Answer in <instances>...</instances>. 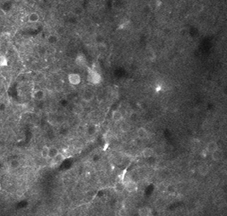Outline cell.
I'll list each match as a JSON object with an SVG mask.
<instances>
[{"label":"cell","mask_w":227,"mask_h":216,"mask_svg":"<svg viewBox=\"0 0 227 216\" xmlns=\"http://www.w3.org/2000/svg\"><path fill=\"white\" fill-rule=\"evenodd\" d=\"M88 75H87V80L90 83L97 85L99 84L102 82V76L99 72H97L96 70L88 68Z\"/></svg>","instance_id":"6da1fadb"},{"label":"cell","mask_w":227,"mask_h":216,"mask_svg":"<svg viewBox=\"0 0 227 216\" xmlns=\"http://www.w3.org/2000/svg\"><path fill=\"white\" fill-rule=\"evenodd\" d=\"M124 185H125V189L128 191V192H135L138 189L137 184L136 182H134L132 180H126L124 181Z\"/></svg>","instance_id":"7a4b0ae2"},{"label":"cell","mask_w":227,"mask_h":216,"mask_svg":"<svg viewBox=\"0 0 227 216\" xmlns=\"http://www.w3.org/2000/svg\"><path fill=\"white\" fill-rule=\"evenodd\" d=\"M67 78H68L69 83L72 84V85H78L81 82V78L77 73H71V74H69L68 77H67Z\"/></svg>","instance_id":"3957f363"},{"label":"cell","mask_w":227,"mask_h":216,"mask_svg":"<svg viewBox=\"0 0 227 216\" xmlns=\"http://www.w3.org/2000/svg\"><path fill=\"white\" fill-rule=\"evenodd\" d=\"M144 56L146 58L147 60L149 61H154L156 58V54L154 50L152 49H147L145 50V53H144Z\"/></svg>","instance_id":"277c9868"},{"label":"cell","mask_w":227,"mask_h":216,"mask_svg":"<svg viewBox=\"0 0 227 216\" xmlns=\"http://www.w3.org/2000/svg\"><path fill=\"white\" fill-rule=\"evenodd\" d=\"M75 63L79 66H86V58L83 54H78L75 58Z\"/></svg>","instance_id":"5b68a950"},{"label":"cell","mask_w":227,"mask_h":216,"mask_svg":"<svg viewBox=\"0 0 227 216\" xmlns=\"http://www.w3.org/2000/svg\"><path fill=\"white\" fill-rule=\"evenodd\" d=\"M33 97L37 101H43L45 97V94L42 89H36L33 93Z\"/></svg>","instance_id":"8992f818"},{"label":"cell","mask_w":227,"mask_h":216,"mask_svg":"<svg viewBox=\"0 0 227 216\" xmlns=\"http://www.w3.org/2000/svg\"><path fill=\"white\" fill-rule=\"evenodd\" d=\"M211 157H212V159L214 161H220L224 157V153L221 150H219L218 148L216 151L211 153Z\"/></svg>","instance_id":"52a82bcc"},{"label":"cell","mask_w":227,"mask_h":216,"mask_svg":"<svg viewBox=\"0 0 227 216\" xmlns=\"http://www.w3.org/2000/svg\"><path fill=\"white\" fill-rule=\"evenodd\" d=\"M94 98V94L91 91H85L82 95V100L85 102H91Z\"/></svg>","instance_id":"ba28073f"},{"label":"cell","mask_w":227,"mask_h":216,"mask_svg":"<svg viewBox=\"0 0 227 216\" xmlns=\"http://www.w3.org/2000/svg\"><path fill=\"white\" fill-rule=\"evenodd\" d=\"M148 131L144 128H139L137 131V135L140 140H144L148 137Z\"/></svg>","instance_id":"9c48e42d"},{"label":"cell","mask_w":227,"mask_h":216,"mask_svg":"<svg viewBox=\"0 0 227 216\" xmlns=\"http://www.w3.org/2000/svg\"><path fill=\"white\" fill-rule=\"evenodd\" d=\"M138 215L141 216H150L152 215V210L149 207H142L138 210Z\"/></svg>","instance_id":"30bf717a"},{"label":"cell","mask_w":227,"mask_h":216,"mask_svg":"<svg viewBox=\"0 0 227 216\" xmlns=\"http://www.w3.org/2000/svg\"><path fill=\"white\" fill-rule=\"evenodd\" d=\"M198 172L202 176L207 175L208 174V172H209V167H208V165H207V164H202V165H200L199 168H198Z\"/></svg>","instance_id":"8fae6325"},{"label":"cell","mask_w":227,"mask_h":216,"mask_svg":"<svg viewBox=\"0 0 227 216\" xmlns=\"http://www.w3.org/2000/svg\"><path fill=\"white\" fill-rule=\"evenodd\" d=\"M142 155L144 158H151L153 155H154V150L152 148H150V147H146L143 150L142 152Z\"/></svg>","instance_id":"7c38bea8"},{"label":"cell","mask_w":227,"mask_h":216,"mask_svg":"<svg viewBox=\"0 0 227 216\" xmlns=\"http://www.w3.org/2000/svg\"><path fill=\"white\" fill-rule=\"evenodd\" d=\"M206 149H207L208 152L211 154L212 152H214V151H216V150L218 149V144H217L215 141H210V142L208 144Z\"/></svg>","instance_id":"4fadbf2b"},{"label":"cell","mask_w":227,"mask_h":216,"mask_svg":"<svg viewBox=\"0 0 227 216\" xmlns=\"http://www.w3.org/2000/svg\"><path fill=\"white\" fill-rule=\"evenodd\" d=\"M39 21V15L36 12H33L28 15V21L31 23H36Z\"/></svg>","instance_id":"5bb4252c"},{"label":"cell","mask_w":227,"mask_h":216,"mask_svg":"<svg viewBox=\"0 0 227 216\" xmlns=\"http://www.w3.org/2000/svg\"><path fill=\"white\" fill-rule=\"evenodd\" d=\"M112 118L114 122H120L123 119V115L120 111H114L112 113Z\"/></svg>","instance_id":"9a60e30c"},{"label":"cell","mask_w":227,"mask_h":216,"mask_svg":"<svg viewBox=\"0 0 227 216\" xmlns=\"http://www.w3.org/2000/svg\"><path fill=\"white\" fill-rule=\"evenodd\" d=\"M203 9H204V6H203V4L201 3H195V4L193 5V7H192V10H193L194 13H196V14H199V13L202 12Z\"/></svg>","instance_id":"2e32d148"},{"label":"cell","mask_w":227,"mask_h":216,"mask_svg":"<svg viewBox=\"0 0 227 216\" xmlns=\"http://www.w3.org/2000/svg\"><path fill=\"white\" fill-rule=\"evenodd\" d=\"M47 42L49 44H51V45H54L56 44L57 42H58V37L56 34H50L48 37H47Z\"/></svg>","instance_id":"e0dca14e"},{"label":"cell","mask_w":227,"mask_h":216,"mask_svg":"<svg viewBox=\"0 0 227 216\" xmlns=\"http://www.w3.org/2000/svg\"><path fill=\"white\" fill-rule=\"evenodd\" d=\"M120 131L123 132V133H127L130 129H131V125L129 123L127 122H123L120 123Z\"/></svg>","instance_id":"ac0fdd59"},{"label":"cell","mask_w":227,"mask_h":216,"mask_svg":"<svg viewBox=\"0 0 227 216\" xmlns=\"http://www.w3.org/2000/svg\"><path fill=\"white\" fill-rule=\"evenodd\" d=\"M59 153V151L57 147H50L49 148V158L51 159H53L57 154Z\"/></svg>","instance_id":"d6986e66"},{"label":"cell","mask_w":227,"mask_h":216,"mask_svg":"<svg viewBox=\"0 0 227 216\" xmlns=\"http://www.w3.org/2000/svg\"><path fill=\"white\" fill-rule=\"evenodd\" d=\"M64 159H65V156H64L62 153H60V152H59L57 156L52 159V161H53V163H54V164H58V163L62 162Z\"/></svg>","instance_id":"ffe728a7"},{"label":"cell","mask_w":227,"mask_h":216,"mask_svg":"<svg viewBox=\"0 0 227 216\" xmlns=\"http://www.w3.org/2000/svg\"><path fill=\"white\" fill-rule=\"evenodd\" d=\"M21 166V162L17 159H13L9 162V168L11 169H17Z\"/></svg>","instance_id":"44dd1931"},{"label":"cell","mask_w":227,"mask_h":216,"mask_svg":"<svg viewBox=\"0 0 227 216\" xmlns=\"http://www.w3.org/2000/svg\"><path fill=\"white\" fill-rule=\"evenodd\" d=\"M130 26V21L129 20H122V21L120 23L118 29H126Z\"/></svg>","instance_id":"7402d4cb"},{"label":"cell","mask_w":227,"mask_h":216,"mask_svg":"<svg viewBox=\"0 0 227 216\" xmlns=\"http://www.w3.org/2000/svg\"><path fill=\"white\" fill-rule=\"evenodd\" d=\"M200 146H201V142L199 140L197 139H194L191 142V147L194 149V150H197L200 148Z\"/></svg>","instance_id":"603a6c76"},{"label":"cell","mask_w":227,"mask_h":216,"mask_svg":"<svg viewBox=\"0 0 227 216\" xmlns=\"http://www.w3.org/2000/svg\"><path fill=\"white\" fill-rule=\"evenodd\" d=\"M49 148L48 146H44L41 150V156L43 158H47L49 157Z\"/></svg>","instance_id":"cb8c5ba5"},{"label":"cell","mask_w":227,"mask_h":216,"mask_svg":"<svg viewBox=\"0 0 227 216\" xmlns=\"http://www.w3.org/2000/svg\"><path fill=\"white\" fill-rule=\"evenodd\" d=\"M8 66V59L6 56L0 54V66Z\"/></svg>","instance_id":"d4e9b609"},{"label":"cell","mask_w":227,"mask_h":216,"mask_svg":"<svg viewBox=\"0 0 227 216\" xmlns=\"http://www.w3.org/2000/svg\"><path fill=\"white\" fill-rule=\"evenodd\" d=\"M208 154H209V152H208L207 149H204V150H202V151L201 152V156H202V158H207Z\"/></svg>","instance_id":"484cf974"},{"label":"cell","mask_w":227,"mask_h":216,"mask_svg":"<svg viewBox=\"0 0 227 216\" xmlns=\"http://www.w3.org/2000/svg\"><path fill=\"white\" fill-rule=\"evenodd\" d=\"M73 12H74V14H76V15H81V13H82V10H81V9H79V8H75L74 9V10H73Z\"/></svg>","instance_id":"4316f807"},{"label":"cell","mask_w":227,"mask_h":216,"mask_svg":"<svg viewBox=\"0 0 227 216\" xmlns=\"http://www.w3.org/2000/svg\"><path fill=\"white\" fill-rule=\"evenodd\" d=\"M64 32H65V30H64V28L62 27H60L59 28H58V30H57V33L58 34H63L64 33Z\"/></svg>","instance_id":"83f0119b"},{"label":"cell","mask_w":227,"mask_h":216,"mask_svg":"<svg viewBox=\"0 0 227 216\" xmlns=\"http://www.w3.org/2000/svg\"><path fill=\"white\" fill-rule=\"evenodd\" d=\"M161 5H162V1L156 0V7H161Z\"/></svg>","instance_id":"f1b7e54d"},{"label":"cell","mask_w":227,"mask_h":216,"mask_svg":"<svg viewBox=\"0 0 227 216\" xmlns=\"http://www.w3.org/2000/svg\"><path fill=\"white\" fill-rule=\"evenodd\" d=\"M61 3H67V2H68V0H59Z\"/></svg>","instance_id":"f546056e"},{"label":"cell","mask_w":227,"mask_h":216,"mask_svg":"<svg viewBox=\"0 0 227 216\" xmlns=\"http://www.w3.org/2000/svg\"><path fill=\"white\" fill-rule=\"evenodd\" d=\"M1 190H2V185H1V182H0V191H1Z\"/></svg>","instance_id":"4dcf8cb0"}]
</instances>
